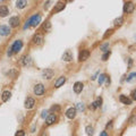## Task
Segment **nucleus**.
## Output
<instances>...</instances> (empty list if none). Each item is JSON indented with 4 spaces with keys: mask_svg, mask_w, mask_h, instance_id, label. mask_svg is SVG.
<instances>
[{
    "mask_svg": "<svg viewBox=\"0 0 136 136\" xmlns=\"http://www.w3.org/2000/svg\"><path fill=\"white\" fill-rule=\"evenodd\" d=\"M53 75H54V71L52 69H44L42 71V77L43 78H47V80H50V78H52L53 77Z\"/></svg>",
    "mask_w": 136,
    "mask_h": 136,
    "instance_id": "nucleus-5",
    "label": "nucleus"
},
{
    "mask_svg": "<svg viewBox=\"0 0 136 136\" xmlns=\"http://www.w3.org/2000/svg\"><path fill=\"white\" fill-rule=\"evenodd\" d=\"M65 7H66V3H65V1H59L56 5V7H54L53 9V13H59L61 12V10L65 9Z\"/></svg>",
    "mask_w": 136,
    "mask_h": 136,
    "instance_id": "nucleus-7",
    "label": "nucleus"
},
{
    "mask_svg": "<svg viewBox=\"0 0 136 136\" xmlns=\"http://www.w3.org/2000/svg\"><path fill=\"white\" fill-rule=\"evenodd\" d=\"M1 1H2V0H0V2H1Z\"/></svg>",
    "mask_w": 136,
    "mask_h": 136,
    "instance_id": "nucleus-42",
    "label": "nucleus"
},
{
    "mask_svg": "<svg viewBox=\"0 0 136 136\" xmlns=\"http://www.w3.org/2000/svg\"><path fill=\"white\" fill-rule=\"evenodd\" d=\"M22 48H23V42L20 40H17L14 42L13 47H12V50L14 51V53H16V52H18V51H20Z\"/></svg>",
    "mask_w": 136,
    "mask_h": 136,
    "instance_id": "nucleus-4",
    "label": "nucleus"
},
{
    "mask_svg": "<svg viewBox=\"0 0 136 136\" xmlns=\"http://www.w3.org/2000/svg\"><path fill=\"white\" fill-rule=\"evenodd\" d=\"M34 94L35 95H42L44 93V85L43 84H36L35 86H34Z\"/></svg>",
    "mask_w": 136,
    "mask_h": 136,
    "instance_id": "nucleus-3",
    "label": "nucleus"
},
{
    "mask_svg": "<svg viewBox=\"0 0 136 136\" xmlns=\"http://www.w3.org/2000/svg\"><path fill=\"white\" fill-rule=\"evenodd\" d=\"M63 60L64 61H71L73 60V54H71V52L69 50H67L66 52L63 54Z\"/></svg>",
    "mask_w": 136,
    "mask_h": 136,
    "instance_id": "nucleus-14",
    "label": "nucleus"
},
{
    "mask_svg": "<svg viewBox=\"0 0 136 136\" xmlns=\"http://www.w3.org/2000/svg\"><path fill=\"white\" fill-rule=\"evenodd\" d=\"M73 88H74V92H75V93H77V94L81 93L82 90H83V83H82V82H76V83L74 84Z\"/></svg>",
    "mask_w": 136,
    "mask_h": 136,
    "instance_id": "nucleus-9",
    "label": "nucleus"
},
{
    "mask_svg": "<svg viewBox=\"0 0 136 136\" xmlns=\"http://www.w3.org/2000/svg\"><path fill=\"white\" fill-rule=\"evenodd\" d=\"M43 29L46 30V31H49V30L51 29V23H50V22H47V23L43 25Z\"/></svg>",
    "mask_w": 136,
    "mask_h": 136,
    "instance_id": "nucleus-31",
    "label": "nucleus"
},
{
    "mask_svg": "<svg viewBox=\"0 0 136 136\" xmlns=\"http://www.w3.org/2000/svg\"><path fill=\"white\" fill-rule=\"evenodd\" d=\"M132 98H133V100H135V101H136V90L132 92Z\"/></svg>",
    "mask_w": 136,
    "mask_h": 136,
    "instance_id": "nucleus-35",
    "label": "nucleus"
},
{
    "mask_svg": "<svg viewBox=\"0 0 136 136\" xmlns=\"http://www.w3.org/2000/svg\"><path fill=\"white\" fill-rule=\"evenodd\" d=\"M34 104H35V101H34L33 98H27L25 100V103H24V107L26 109H32L34 107Z\"/></svg>",
    "mask_w": 136,
    "mask_h": 136,
    "instance_id": "nucleus-6",
    "label": "nucleus"
},
{
    "mask_svg": "<svg viewBox=\"0 0 136 136\" xmlns=\"http://www.w3.org/2000/svg\"><path fill=\"white\" fill-rule=\"evenodd\" d=\"M134 78H136V73H132V74H129L128 76H127L126 81H127V82H132Z\"/></svg>",
    "mask_w": 136,
    "mask_h": 136,
    "instance_id": "nucleus-26",
    "label": "nucleus"
},
{
    "mask_svg": "<svg viewBox=\"0 0 136 136\" xmlns=\"http://www.w3.org/2000/svg\"><path fill=\"white\" fill-rule=\"evenodd\" d=\"M30 27V23H29V20L26 22V24H25V26H24V30H26V29H29Z\"/></svg>",
    "mask_w": 136,
    "mask_h": 136,
    "instance_id": "nucleus-37",
    "label": "nucleus"
},
{
    "mask_svg": "<svg viewBox=\"0 0 136 136\" xmlns=\"http://www.w3.org/2000/svg\"><path fill=\"white\" fill-rule=\"evenodd\" d=\"M110 57V51H108V52H104V54L102 56V60L105 61V60H108V58Z\"/></svg>",
    "mask_w": 136,
    "mask_h": 136,
    "instance_id": "nucleus-30",
    "label": "nucleus"
},
{
    "mask_svg": "<svg viewBox=\"0 0 136 136\" xmlns=\"http://www.w3.org/2000/svg\"><path fill=\"white\" fill-rule=\"evenodd\" d=\"M109 48H110V46H109V43H104L101 46V50L103 51V52H108L109 51Z\"/></svg>",
    "mask_w": 136,
    "mask_h": 136,
    "instance_id": "nucleus-23",
    "label": "nucleus"
},
{
    "mask_svg": "<svg viewBox=\"0 0 136 136\" xmlns=\"http://www.w3.org/2000/svg\"><path fill=\"white\" fill-rule=\"evenodd\" d=\"M134 9H135V5L133 2H131V1L126 2L124 5V13H126V14L133 13V12H134Z\"/></svg>",
    "mask_w": 136,
    "mask_h": 136,
    "instance_id": "nucleus-2",
    "label": "nucleus"
},
{
    "mask_svg": "<svg viewBox=\"0 0 136 136\" xmlns=\"http://www.w3.org/2000/svg\"><path fill=\"white\" fill-rule=\"evenodd\" d=\"M111 126H112V121H109L107 124V128H111Z\"/></svg>",
    "mask_w": 136,
    "mask_h": 136,
    "instance_id": "nucleus-39",
    "label": "nucleus"
},
{
    "mask_svg": "<svg viewBox=\"0 0 136 136\" xmlns=\"http://www.w3.org/2000/svg\"><path fill=\"white\" fill-rule=\"evenodd\" d=\"M40 22H41V15H39V14H36V15L32 16V17H31V18L29 19L30 26H33V27H35V26L39 25Z\"/></svg>",
    "mask_w": 136,
    "mask_h": 136,
    "instance_id": "nucleus-1",
    "label": "nucleus"
},
{
    "mask_svg": "<svg viewBox=\"0 0 136 136\" xmlns=\"http://www.w3.org/2000/svg\"><path fill=\"white\" fill-rule=\"evenodd\" d=\"M101 103H102V99L99 98L97 101L93 102V103L90 105V108H91V109H97V108H99V107H101Z\"/></svg>",
    "mask_w": 136,
    "mask_h": 136,
    "instance_id": "nucleus-20",
    "label": "nucleus"
},
{
    "mask_svg": "<svg viewBox=\"0 0 136 136\" xmlns=\"http://www.w3.org/2000/svg\"><path fill=\"white\" fill-rule=\"evenodd\" d=\"M76 110H78V111H84V110H85V105L80 102V103L76 104Z\"/></svg>",
    "mask_w": 136,
    "mask_h": 136,
    "instance_id": "nucleus-25",
    "label": "nucleus"
},
{
    "mask_svg": "<svg viewBox=\"0 0 136 136\" xmlns=\"http://www.w3.org/2000/svg\"><path fill=\"white\" fill-rule=\"evenodd\" d=\"M57 120V117H56V115H49L48 117L46 118V122H47V125H52L54 121Z\"/></svg>",
    "mask_w": 136,
    "mask_h": 136,
    "instance_id": "nucleus-12",
    "label": "nucleus"
},
{
    "mask_svg": "<svg viewBox=\"0 0 136 136\" xmlns=\"http://www.w3.org/2000/svg\"><path fill=\"white\" fill-rule=\"evenodd\" d=\"M41 117H42L43 119H46L48 117V110H43L42 111V115H41Z\"/></svg>",
    "mask_w": 136,
    "mask_h": 136,
    "instance_id": "nucleus-33",
    "label": "nucleus"
},
{
    "mask_svg": "<svg viewBox=\"0 0 136 136\" xmlns=\"http://www.w3.org/2000/svg\"><path fill=\"white\" fill-rule=\"evenodd\" d=\"M65 82H66V77H65V76H61V77H59V78H58V80L56 81V84H54V86H56L57 88L60 87L61 85L65 84Z\"/></svg>",
    "mask_w": 136,
    "mask_h": 136,
    "instance_id": "nucleus-17",
    "label": "nucleus"
},
{
    "mask_svg": "<svg viewBox=\"0 0 136 136\" xmlns=\"http://www.w3.org/2000/svg\"><path fill=\"white\" fill-rule=\"evenodd\" d=\"M112 32H114V30H112V29L107 30V32H105V33H104V35H103V39H107V37H108L109 35H111Z\"/></svg>",
    "mask_w": 136,
    "mask_h": 136,
    "instance_id": "nucleus-29",
    "label": "nucleus"
},
{
    "mask_svg": "<svg viewBox=\"0 0 136 136\" xmlns=\"http://www.w3.org/2000/svg\"><path fill=\"white\" fill-rule=\"evenodd\" d=\"M129 121H131L132 124H134V122L136 121V117H132V118H131V120H129Z\"/></svg>",
    "mask_w": 136,
    "mask_h": 136,
    "instance_id": "nucleus-38",
    "label": "nucleus"
},
{
    "mask_svg": "<svg viewBox=\"0 0 136 136\" xmlns=\"http://www.w3.org/2000/svg\"><path fill=\"white\" fill-rule=\"evenodd\" d=\"M27 5V1L26 0H17L16 1V7L18 9H23V8H25Z\"/></svg>",
    "mask_w": 136,
    "mask_h": 136,
    "instance_id": "nucleus-16",
    "label": "nucleus"
},
{
    "mask_svg": "<svg viewBox=\"0 0 136 136\" xmlns=\"http://www.w3.org/2000/svg\"><path fill=\"white\" fill-rule=\"evenodd\" d=\"M9 24H10V26L12 27H17L19 25V18L18 17H12V18L9 19Z\"/></svg>",
    "mask_w": 136,
    "mask_h": 136,
    "instance_id": "nucleus-11",
    "label": "nucleus"
},
{
    "mask_svg": "<svg viewBox=\"0 0 136 136\" xmlns=\"http://www.w3.org/2000/svg\"><path fill=\"white\" fill-rule=\"evenodd\" d=\"M59 110H60L59 105H52V107H51V111H53V112H57V111H59Z\"/></svg>",
    "mask_w": 136,
    "mask_h": 136,
    "instance_id": "nucleus-32",
    "label": "nucleus"
},
{
    "mask_svg": "<svg viewBox=\"0 0 136 136\" xmlns=\"http://www.w3.org/2000/svg\"><path fill=\"white\" fill-rule=\"evenodd\" d=\"M120 102H122L124 104H127V105H129V104H132V100L129 98H127L126 95H120Z\"/></svg>",
    "mask_w": 136,
    "mask_h": 136,
    "instance_id": "nucleus-19",
    "label": "nucleus"
},
{
    "mask_svg": "<svg viewBox=\"0 0 136 136\" xmlns=\"http://www.w3.org/2000/svg\"><path fill=\"white\" fill-rule=\"evenodd\" d=\"M15 135L16 136H24V135H25V133H24V131H19V132H17Z\"/></svg>",
    "mask_w": 136,
    "mask_h": 136,
    "instance_id": "nucleus-34",
    "label": "nucleus"
},
{
    "mask_svg": "<svg viewBox=\"0 0 136 136\" xmlns=\"http://www.w3.org/2000/svg\"><path fill=\"white\" fill-rule=\"evenodd\" d=\"M9 14V10L6 6H1L0 7V17H6Z\"/></svg>",
    "mask_w": 136,
    "mask_h": 136,
    "instance_id": "nucleus-18",
    "label": "nucleus"
},
{
    "mask_svg": "<svg viewBox=\"0 0 136 136\" xmlns=\"http://www.w3.org/2000/svg\"><path fill=\"white\" fill-rule=\"evenodd\" d=\"M13 53H14V51H13L12 49H9V50H8V52H7V54H8L9 57H10V56H13Z\"/></svg>",
    "mask_w": 136,
    "mask_h": 136,
    "instance_id": "nucleus-36",
    "label": "nucleus"
},
{
    "mask_svg": "<svg viewBox=\"0 0 136 136\" xmlns=\"http://www.w3.org/2000/svg\"><path fill=\"white\" fill-rule=\"evenodd\" d=\"M9 33H10V30L8 26H6V25L0 26V34H1V35L7 36V35H9Z\"/></svg>",
    "mask_w": 136,
    "mask_h": 136,
    "instance_id": "nucleus-10",
    "label": "nucleus"
},
{
    "mask_svg": "<svg viewBox=\"0 0 136 136\" xmlns=\"http://www.w3.org/2000/svg\"><path fill=\"white\" fill-rule=\"evenodd\" d=\"M10 95H12V93H10L9 91H5L2 93V95H1V100L3 101V102H7L10 99Z\"/></svg>",
    "mask_w": 136,
    "mask_h": 136,
    "instance_id": "nucleus-21",
    "label": "nucleus"
},
{
    "mask_svg": "<svg viewBox=\"0 0 136 136\" xmlns=\"http://www.w3.org/2000/svg\"><path fill=\"white\" fill-rule=\"evenodd\" d=\"M107 80V75H104V74H101L100 75V78H99V84H103V82Z\"/></svg>",
    "mask_w": 136,
    "mask_h": 136,
    "instance_id": "nucleus-28",
    "label": "nucleus"
},
{
    "mask_svg": "<svg viewBox=\"0 0 136 136\" xmlns=\"http://www.w3.org/2000/svg\"><path fill=\"white\" fill-rule=\"evenodd\" d=\"M122 23H124V18H122V17H118V18L115 19L114 25H115V26H121Z\"/></svg>",
    "mask_w": 136,
    "mask_h": 136,
    "instance_id": "nucleus-22",
    "label": "nucleus"
},
{
    "mask_svg": "<svg viewBox=\"0 0 136 136\" xmlns=\"http://www.w3.org/2000/svg\"><path fill=\"white\" fill-rule=\"evenodd\" d=\"M76 108H69L68 110L66 111V116H67V118H69V119H73L75 118V116H76Z\"/></svg>",
    "mask_w": 136,
    "mask_h": 136,
    "instance_id": "nucleus-8",
    "label": "nucleus"
},
{
    "mask_svg": "<svg viewBox=\"0 0 136 136\" xmlns=\"http://www.w3.org/2000/svg\"><path fill=\"white\" fill-rule=\"evenodd\" d=\"M85 132H86L87 135H93V127H92V126H86Z\"/></svg>",
    "mask_w": 136,
    "mask_h": 136,
    "instance_id": "nucleus-24",
    "label": "nucleus"
},
{
    "mask_svg": "<svg viewBox=\"0 0 136 136\" xmlns=\"http://www.w3.org/2000/svg\"><path fill=\"white\" fill-rule=\"evenodd\" d=\"M100 135H101V136H107V135H108V133H107V132H102Z\"/></svg>",
    "mask_w": 136,
    "mask_h": 136,
    "instance_id": "nucleus-40",
    "label": "nucleus"
},
{
    "mask_svg": "<svg viewBox=\"0 0 136 136\" xmlns=\"http://www.w3.org/2000/svg\"><path fill=\"white\" fill-rule=\"evenodd\" d=\"M90 56V51L88 50H83L80 54V61H85Z\"/></svg>",
    "mask_w": 136,
    "mask_h": 136,
    "instance_id": "nucleus-13",
    "label": "nucleus"
},
{
    "mask_svg": "<svg viewBox=\"0 0 136 136\" xmlns=\"http://www.w3.org/2000/svg\"><path fill=\"white\" fill-rule=\"evenodd\" d=\"M31 64V58L30 57H24L23 58V65L24 66H27V65Z\"/></svg>",
    "mask_w": 136,
    "mask_h": 136,
    "instance_id": "nucleus-27",
    "label": "nucleus"
},
{
    "mask_svg": "<svg viewBox=\"0 0 136 136\" xmlns=\"http://www.w3.org/2000/svg\"><path fill=\"white\" fill-rule=\"evenodd\" d=\"M33 42L35 43V44H37V46L42 44V42H43V36L41 35V34H36V35L33 37Z\"/></svg>",
    "mask_w": 136,
    "mask_h": 136,
    "instance_id": "nucleus-15",
    "label": "nucleus"
},
{
    "mask_svg": "<svg viewBox=\"0 0 136 136\" xmlns=\"http://www.w3.org/2000/svg\"><path fill=\"white\" fill-rule=\"evenodd\" d=\"M69 1H73V0H69Z\"/></svg>",
    "mask_w": 136,
    "mask_h": 136,
    "instance_id": "nucleus-41",
    "label": "nucleus"
}]
</instances>
